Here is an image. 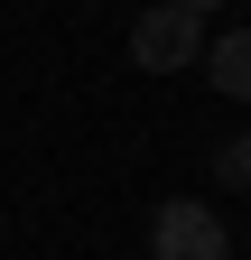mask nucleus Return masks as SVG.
<instances>
[{
	"mask_svg": "<svg viewBox=\"0 0 251 260\" xmlns=\"http://www.w3.org/2000/svg\"><path fill=\"white\" fill-rule=\"evenodd\" d=\"M196 56H205V19H186L177 0H159V10L131 19V65L140 75H186Z\"/></svg>",
	"mask_w": 251,
	"mask_h": 260,
	"instance_id": "obj_1",
	"label": "nucleus"
},
{
	"mask_svg": "<svg viewBox=\"0 0 251 260\" xmlns=\"http://www.w3.org/2000/svg\"><path fill=\"white\" fill-rule=\"evenodd\" d=\"M159 260H233V242H224V223H214L205 205H159Z\"/></svg>",
	"mask_w": 251,
	"mask_h": 260,
	"instance_id": "obj_2",
	"label": "nucleus"
},
{
	"mask_svg": "<svg viewBox=\"0 0 251 260\" xmlns=\"http://www.w3.org/2000/svg\"><path fill=\"white\" fill-rule=\"evenodd\" d=\"M205 75L233 93V103H251V28H224V38L205 47Z\"/></svg>",
	"mask_w": 251,
	"mask_h": 260,
	"instance_id": "obj_3",
	"label": "nucleus"
},
{
	"mask_svg": "<svg viewBox=\"0 0 251 260\" xmlns=\"http://www.w3.org/2000/svg\"><path fill=\"white\" fill-rule=\"evenodd\" d=\"M214 177H224V186H251V130H242L233 149H214Z\"/></svg>",
	"mask_w": 251,
	"mask_h": 260,
	"instance_id": "obj_4",
	"label": "nucleus"
},
{
	"mask_svg": "<svg viewBox=\"0 0 251 260\" xmlns=\"http://www.w3.org/2000/svg\"><path fill=\"white\" fill-rule=\"evenodd\" d=\"M177 10H186V19H205V10H214V0H177Z\"/></svg>",
	"mask_w": 251,
	"mask_h": 260,
	"instance_id": "obj_5",
	"label": "nucleus"
}]
</instances>
